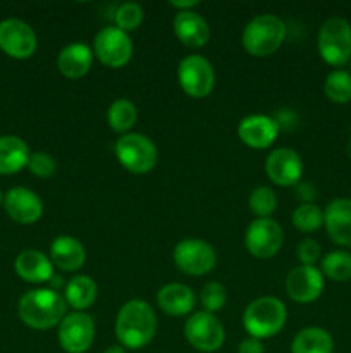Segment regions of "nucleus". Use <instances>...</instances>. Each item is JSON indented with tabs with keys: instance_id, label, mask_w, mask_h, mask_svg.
I'll return each mask as SVG.
<instances>
[{
	"instance_id": "38",
	"label": "nucleus",
	"mask_w": 351,
	"mask_h": 353,
	"mask_svg": "<svg viewBox=\"0 0 351 353\" xmlns=\"http://www.w3.org/2000/svg\"><path fill=\"white\" fill-rule=\"evenodd\" d=\"M103 353H126V348L120 347V345H112L107 350H103Z\"/></svg>"
},
{
	"instance_id": "35",
	"label": "nucleus",
	"mask_w": 351,
	"mask_h": 353,
	"mask_svg": "<svg viewBox=\"0 0 351 353\" xmlns=\"http://www.w3.org/2000/svg\"><path fill=\"white\" fill-rule=\"evenodd\" d=\"M296 259L301 262L299 265H315L320 261V245L312 238H305L296 245Z\"/></svg>"
},
{
	"instance_id": "21",
	"label": "nucleus",
	"mask_w": 351,
	"mask_h": 353,
	"mask_svg": "<svg viewBox=\"0 0 351 353\" xmlns=\"http://www.w3.org/2000/svg\"><path fill=\"white\" fill-rule=\"evenodd\" d=\"M14 269H16L17 276L21 279L28 283H34V285L47 283L54 278L52 259L47 257L43 252L33 250V248L23 250L17 255L16 262H14Z\"/></svg>"
},
{
	"instance_id": "15",
	"label": "nucleus",
	"mask_w": 351,
	"mask_h": 353,
	"mask_svg": "<svg viewBox=\"0 0 351 353\" xmlns=\"http://www.w3.org/2000/svg\"><path fill=\"white\" fill-rule=\"evenodd\" d=\"M265 172L274 185L296 186L303 176V161L292 148H275L265 159Z\"/></svg>"
},
{
	"instance_id": "2",
	"label": "nucleus",
	"mask_w": 351,
	"mask_h": 353,
	"mask_svg": "<svg viewBox=\"0 0 351 353\" xmlns=\"http://www.w3.org/2000/svg\"><path fill=\"white\" fill-rule=\"evenodd\" d=\"M65 309L67 303L61 293L54 288H36L21 296L17 314L28 327L45 331L62 323Z\"/></svg>"
},
{
	"instance_id": "17",
	"label": "nucleus",
	"mask_w": 351,
	"mask_h": 353,
	"mask_svg": "<svg viewBox=\"0 0 351 353\" xmlns=\"http://www.w3.org/2000/svg\"><path fill=\"white\" fill-rule=\"evenodd\" d=\"M3 207L10 219L19 224H33L43 216V203L41 199L30 188L16 186L10 188L3 196Z\"/></svg>"
},
{
	"instance_id": "12",
	"label": "nucleus",
	"mask_w": 351,
	"mask_h": 353,
	"mask_svg": "<svg viewBox=\"0 0 351 353\" xmlns=\"http://www.w3.org/2000/svg\"><path fill=\"white\" fill-rule=\"evenodd\" d=\"M58 345L65 353H85L95 340V323L86 312L65 314L57 331Z\"/></svg>"
},
{
	"instance_id": "16",
	"label": "nucleus",
	"mask_w": 351,
	"mask_h": 353,
	"mask_svg": "<svg viewBox=\"0 0 351 353\" xmlns=\"http://www.w3.org/2000/svg\"><path fill=\"white\" fill-rule=\"evenodd\" d=\"M279 131H281V126L274 117L265 116V114H251L240 121L237 137L246 147L265 150L277 140Z\"/></svg>"
},
{
	"instance_id": "3",
	"label": "nucleus",
	"mask_w": 351,
	"mask_h": 353,
	"mask_svg": "<svg viewBox=\"0 0 351 353\" xmlns=\"http://www.w3.org/2000/svg\"><path fill=\"white\" fill-rule=\"evenodd\" d=\"M288 321V309L275 296H260L248 303L243 314V326L251 338L265 340L282 331Z\"/></svg>"
},
{
	"instance_id": "27",
	"label": "nucleus",
	"mask_w": 351,
	"mask_h": 353,
	"mask_svg": "<svg viewBox=\"0 0 351 353\" xmlns=\"http://www.w3.org/2000/svg\"><path fill=\"white\" fill-rule=\"evenodd\" d=\"M138 119V109L131 100L127 99H117L110 103L109 110H107V123H109L110 130L117 134H127L131 128L136 124Z\"/></svg>"
},
{
	"instance_id": "19",
	"label": "nucleus",
	"mask_w": 351,
	"mask_h": 353,
	"mask_svg": "<svg viewBox=\"0 0 351 353\" xmlns=\"http://www.w3.org/2000/svg\"><path fill=\"white\" fill-rule=\"evenodd\" d=\"M172 30H174L176 38L189 48L205 47L210 40L209 23L195 10L176 14L172 21Z\"/></svg>"
},
{
	"instance_id": "5",
	"label": "nucleus",
	"mask_w": 351,
	"mask_h": 353,
	"mask_svg": "<svg viewBox=\"0 0 351 353\" xmlns=\"http://www.w3.org/2000/svg\"><path fill=\"white\" fill-rule=\"evenodd\" d=\"M317 48L326 64L341 69L351 61V24L343 17L323 21L317 38Z\"/></svg>"
},
{
	"instance_id": "26",
	"label": "nucleus",
	"mask_w": 351,
	"mask_h": 353,
	"mask_svg": "<svg viewBox=\"0 0 351 353\" xmlns=\"http://www.w3.org/2000/svg\"><path fill=\"white\" fill-rule=\"evenodd\" d=\"M334 340L323 327L310 326L299 331L291 343V353H332Z\"/></svg>"
},
{
	"instance_id": "7",
	"label": "nucleus",
	"mask_w": 351,
	"mask_h": 353,
	"mask_svg": "<svg viewBox=\"0 0 351 353\" xmlns=\"http://www.w3.org/2000/svg\"><path fill=\"white\" fill-rule=\"evenodd\" d=\"M178 81L188 97L205 99L215 86V71L203 55L193 54L179 62Z\"/></svg>"
},
{
	"instance_id": "34",
	"label": "nucleus",
	"mask_w": 351,
	"mask_h": 353,
	"mask_svg": "<svg viewBox=\"0 0 351 353\" xmlns=\"http://www.w3.org/2000/svg\"><path fill=\"white\" fill-rule=\"evenodd\" d=\"M28 169L31 171V174L38 176V178H50L55 174V169H57V162L52 155L45 154V152H34L30 155V161H28Z\"/></svg>"
},
{
	"instance_id": "23",
	"label": "nucleus",
	"mask_w": 351,
	"mask_h": 353,
	"mask_svg": "<svg viewBox=\"0 0 351 353\" xmlns=\"http://www.w3.org/2000/svg\"><path fill=\"white\" fill-rule=\"evenodd\" d=\"M52 264L65 272H74L83 268L86 261V252L81 241L69 234L57 236L50 243Z\"/></svg>"
},
{
	"instance_id": "28",
	"label": "nucleus",
	"mask_w": 351,
	"mask_h": 353,
	"mask_svg": "<svg viewBox=\"0 0 351 353\" xmlns=\"http://www.w3.org/2000/svg\"><path fill=\"white\" fill-rule=\"evenodd\" d=\"M320 272L323 278L336 283H346L351 279V254L346 250H332L320 261Z\"/></svg>"
},
{
	"instance_id": "32",
	"label": "nucleus",
	"mask_w": 351,
	"mask_h": 353,
	"mask_svg": "<svg viewBox=\"0 0 351 353\" xmlns=\"http://www.w3.org/2000/svg\"><path fill=\"white\" fill-rule=\"evenodd\" d=\"M143 19V7L136 2H126L117 7L116 14H114V26L119 28L124 33H129V31L138 30Z\"/></svg>"
},
{
	"instance_id": "18",
	"label": "nucleus",
	"mask_w": 351,
	"mask_h": 353,
	"mask_svg": "<svg viewBox=\"0 0 351 353\" xmlns=\"http://www.w3.org/2000/svg\"><path fill=\"white\" fill-rule=\"evenodd\" d=\"M323 226L336 245L351 248V199H334L323 210Z\"/></svg>"
},
{
	"instance_id": "9",
	"label": "nucleus",
	"mask_w": 351,
	"mask_h": 353,
	"mask_svg": "<svg viewBox=\"0 0 351 353\" xmlns=\"http://www.w3.org/2000/svg\"><path fill=\"white\" fill-rule=\"evenodd\" d=\"M184 338L198 352L212 353L224 345L226 331H224L222 323L213 314L202 310V312L191 314L186 319Z\"/></svg>"
},
{
	"instance_id": "24",
	"label": "nucleus",
	"mask_w": 351,
	"mask_h": 353,
	"mask_svg": "<svg viewBox=\"0 0 351 353\" xmlns=\"http://www.w3.org/2000/svg\"><path fill=\"white\" fill-rule=\"evenodd\" d=\"M30 155V148L19 137H0V174L19 172L28 165Z\"/></svg>"
},
{
	"instance_id": "37",
	"label": "nucleus",
	"mask_w": 351,
	"mask_h": 353,
	"mask_svg": "<svg viewBox=\"0 0 351 353\" xmlns=\"http://www.w3.org/2000/svg\"><path fill=\"white\" fill-rule=\"evenodd\" d=\"M171 6L174 7L178 12H186V10H191L195 7L200 6L198 0H184V2H171Z\"/></svg>"
},
{
	"instance_id": "29",
	"label": "nucleus",
	"mask_w": 351,
	"mask_h": 353,
	"mask_svg": "<svg viewBox=\"0 0 351 353\" xmlns=\"http://www.w3.org/2000/svg\"><path fill=\"white\" fill-rule=\"evenodd\" d=\"M323 93L334 103H348L351 100V72L334 69L323 81Z\"/></svg>"
},
{
	"instance_id": "31",
	"label": "nucleus",
	"mask_w": 351,
	"mask_h": 353,
	"mask_svg": "<svg viewBox=\"0 0 351 353\" xmlns=\"http://www.w3.org/2000/svg\"><path fill=\"white\" fill-rule=\"evenodd\" d=\"M248 205H250L251 212L257 216V219H267L277 209V196H275L274 190L268 186H258L250 193Z\"/></svg>"
},
{
	"instance_id": "4",
	"label": "nucleus",
	"mask_w": 351,
	"mask_h": 353,
	"mask_svg": "<svg viewBox=\"0 0 351 353\" xmlns=\"http://www.w3.org/2000/svg\"><path fill=\"white\" fill-rule=\"evenodd\" d=\"M286 24L274 14H260L244 26L241 34L243 48L253 57H268L284 43Z\"/></svg>"
},
{
	"instance_id": "14",
	"label": "nucleus",
	"mask_w": 351,
	"mask_h": 353,
	"mask_svg": "<svg viewBox=\"0 0 351 353\" xmlns=\"http://www.w3.org/2000/svg\"><path fill=\"white\" fill-rule=\"evenodd\" d=\"M326 278L315 265H298L286 278V293L296 303H312L322 295Z\"/></svg>"
},
{
	"instance_id": "20",
	"label": "nucleus",
	"mask_w": 351,
	"mask_h": 353,
	"mask_svg": "<svg viewBox=\"0 0 351 353\" xmlns=\"http://www.w3.org/2000/svg\"><path fill=\"white\" fill-rule=\"evenodd\" d=\"M93 64V48L83 41L69 43L58 52L57 69L64 78L79 79L86 76Z\"/></svg>"
},
{
	"instance_id": "11",
	"label": "nucleus",
	"mask_w": 351,
	"mask_h": 353,
	"mask_svg": "<svg viewBox=\"0 0 351 353\" xmlns=\"http://www.w3.org/2000/svg\"><path fill=\"white\" fill-rule=\"evenodd\" d=\"M284 243V233L277 221L255 219L244 231V247L255 259H272Z\"/></svg>"
},
{
	"instance_id": "10",
	"label": "nucleus",
	"mask_w": 351,
	"mask_h": 353,
	"mask_svg": "<svg viewBox=\"0 0 351 353\" xmlns=\"http://www.w3.org/2000/svg\"><path fill=\"white\" fill-rule=\"evenodd\" d=\"M93 55L107 68H124L133 57V41L129 33H124L116 26L100 30L93 41Z\"/></svg>"
},
{
	"instance_id": "40",
	"label": "nucleus",
	"mask_w": 351,
	"mask_h": 353,
	"mask_svg": "<svg viewBox=\"0 0 351 353\" xmlns=\"http://www.w3.org/2000/svg\"><path fill=\"white\" fill-rule=\"evenodd\" d=\"M350 72H351V61H350Z\"/></svg>"
},
{
	"instance_id": "22",
	"label": "nucleus",
	"mask_w": 351,
	"mask_h": 353,
	"mask_svg": "<svg viewBox=\"0 0 351 353\" xmlns=\"http://www.w3.org/2000/svg\"><path fill=\"white\" fill-rule=\"evenodd\" d=\"M157 303L167 316H188L196 305V295L182 283H169L157 293Z\"/></svg>"
},
{
	"instance_id": "36",
	"label": "nucleus",
	"mask_w": 351,
	"mask_h": 353,
	"mask_svg": "<svg viewBox=\"0 0 351 353\" xmlns=\"http://www.w3.org/2000/svg\"><path fill=\"white\" fill-rule=\"evenodd\" d=\"M237 353H265V347L262 340L250 336L241 341L240 347H237Z\"/></svg>"
},
{
	"instance_id": "30",
	"label": "nucleus",
	"mask_w": 351,
	"mask_h": 353,
	"mask_svg": "<svg viewBox=\"0 0 351 353\" xmlns=\"http://www.w3.org/2000/svg\"><path fill=\"white\" fill-rule=\"evenodd\" d=\"M292 226L301 233H313L323 226V210L315 203H299L291 216Z\"/></svg>"
},
{
	"instance_id": "1",
	"label": "nucleus",
	"mask_w": 351,
	"mask_h": 353,
	"mask_svg": "<svg viewBox=\"0 0 351 353\" xmlns=\"http://www.w3.org/2000/svg\"><path fill=\"white\" fill-rule=\"evenodd\" d=\"M155 333L157 316L150 303L133 299L120 307L116 319V338L120 347L140 350L153 340Z\"/></svg>"
},
{
	"instance_id": "39",
	"label": "nucleus",
	"mask_w": 351,
	"mask_h": 353,
	"mask_svg": "<svg viewBox=\"0 0 351 353\" xmlns=\"http://www.w3.org/2000/svg\"><path fill=\"white\" fill-rule=\"evenodd\" d=\"M2 202H3V195H2V192H0V205H2Z\"/></svg>"
},
{
	"instance_id": "6",
	"label": "nucleus",
	"mask_w": 351,
	"mask_h": 353,
	"mask_svg": "<svg viewBox=\"0 0 351 353\" xmlns=\"http://www.w3.org/2000/svg\"><path fill=\"white\" fill-rule=\"evenodd\" d=\"M116 157L124 169L133 174H147L157 165L158 152L153 141L141 133L123 134L116 141Z\"/></svg>"
},
{
	"instance_id": "8",
	"label": "nucleus",
	"mask_w": 351,
	"mask_h": 353,
	"mask_svg": "<svg viewBox=\"0 0 351 353\" xmlns=\"http://www.w3.org/2000/svg\"><path fill=\"white\" fill-rule=\"evenodd\" d=\"M174 265L188 276L209 274L217 264V254L213 247L198 238H188L179 241L172 252Z\"/></svg>"
},
{
	"instance_id": "13",
	"label": "nucleus",
	"mask_w": 351,
	"mask_h": 353,
	"mask_svg": "<svg viewBox=\"0 0 351 353\" xmlns=\"http://www.w3.org/2000/svg\"><path fill=\"white\" fill-rule=\"evenodd\" d=\"M38 38L33 28L21 19L0 23V48L12 59H30L36 52Z\"/></svg>"
},
{
	"instance_id": "25",
	"label": "nucleus",
	"mask_w": 351,
	"mask_h": 353,
	"mask_svg": "<svg viewBox=\"0 0 351 353\" xmlns=\"http://www.w3.org/2000/svg\"><path fill=\"white\" fill-rule=\"evenodd\" d=\"M96 295H98V288L89 276H74L65 285V303L71 305L76 312H85L86 309H89L95 303Z\"/></svg>"
},
{
	"instance_id": "33",
	"label": "nucleus",
	"mask_w": 351,
	"mask_h": 353,
	"mask_svg": "<svg viewBox=\"0 0 351 353\" xmlns=\"http://www.w3.org/2000/svg\"><path fill=\"white\" fill-rule=\"evenodd\" d=\"M227 302V290L222 283L219 281H209L203 285L202 292H200V303L203 305L205 312H217L222 309Z\"/></svg>"
}]
</instances>
